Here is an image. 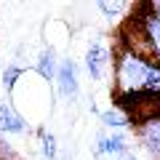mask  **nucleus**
<instances>
[{"mask_svg":"<svg viewBox=\"0 0 160 160\" xmlns=\"http://www.w3.org/2000/svg\"><path fill=\"white\" fill-rule=\"evenodd\" d=\"M29 69H24L22 64H6V69H3V88H6L8 96H13L16 93V86H19V80H24V75H27Z\"/></svg>","mask_w":160,"mask_h":160,"instance_id":"9b49d317","label":"nucleus"},{"mask_svg":"<svg viewBox=\"0 0 160 160\" xmlns=\"http://www.w3.org/2000/svg\"><path fill=\"white\" fill-rule=\"evenodd\" d=\"M59 64H62V59H59V53H56V46L48 43V46L40 51L38 62H35V75H38L43 83H56Z\"/></svg>","mask_w":160,"mask_h":160,"instance_id":"6e6552de","label":"nucleus"},{"mask_svg":"<svg viewBox=\"0 0 160 160\" xmlns=\"http://www.w3.org/2000/svg\"><path fill=\"white\" fill-rule=\"evenodd\" d=\"M0 133L3 136H29L32 126L11 102H0Z\"/></svg>","mask_w":160,"mask_h":160,"instance_id":"39448f33","label":"nucleus"},{"mask_svg":"<svg viewBox=\"0 0 160 160\" xmlns=\"http://www.w3.org/2000/svg\"><path fill=\"white\" fill-rule=\"evenodd\" d=\"M99 120H102V126L104 128H109L112 133H123L126 128H133V120L128 118L123 109H118V107H109V109H104L102 115H99Z\"/></svg>","mask_w":160,"mask_h":160,"instance_id":"1a4fd4ad","label":"nucleus"},{"mask_svg":"<svg viewBox=\"0 0 160 160\" xmlns=\"http://www.w3.org/2000/svg\"><path fill=\"white\" fill-rule=\"evenodd\" d=\"M131 152V144H128V136L126 133H99L96 136V144H93V158H104V155H109V158H123V155Z\"/></svg>","mask_w":160,"mask_h":160,"instance_id":"0eeeda50","label":"nucleus"},{"mask_svg":"<svg viewBox=\"0 0 160 160\" xmlns=\"http://www.w3.org/2000/svg\"><path fill=\"white\" fill-rule=\"evenodd\" d=\"M158 64L139 51L118 43L112 51V96L120 107H136L147 102L144 91Z\"/></svg>","mask_w":160,"mask_h":160,"instance_id":"f257e3e1","label":"nucleus"},{"mask_svg":"<svg viewBox=\"0 0 160 160\" xmlns=\"http://www.w3.org/2000/svg\"><path fill=\"white\" fill-rule=\"evenodd\" d=\"M56 91H59V96L69 99V102L80 93V75H78V62L75 59H69V56L62 59L59 75H56Z\"/></svg>","mask_w":160,"mask_h":160,"instance_id":"423d86ee","label":"nucleus"},{"mask_svg":"<svg viewBox=\"0 0 160 160\" xmlns=\"http://www.w3.org/2000/svg\"><path fill=\"white\" fill-rule=\"evenodd\" d=\"M118 43L160 64V0H149L136 8V16L128 19Z\"/></svg>","mask_w":160,"mask_h":160,"instance_id":"f03ea898","label":"nucleus"},{"mask_svg":"<svg viewBox=\"0 0 160 160\" xmlns=\"http://www.w3.org/2000/svg\"><path fill=\"white\" fill-rule=\"evenodd\" d=\"M83 59H86V72L91 75V80H104V75L112 69V51L102 38H91Z\"/></svg>","mask_w":160,"mask_h":160,"instance_id":"20e7f679","label":"nucleus"},{"mask_svg":"<svg viewBox=\"0 0 160 160\" xmlns=\"http://www.w3.org/2000/svg\"><path fill=\"white\" fill-rule=\"evenodd\" d=\"M118 160H136V155H131V152H128V155H123V158H118Z\"/></svg>","mask_w":160,"mask_h":160,"instance_id":"ddd939ff","label":"nucleus"},{"mask_svg":"<svg viewBox=\"0 0 160 160\" xmlns=\"http://www.w3.org/2000/svg\"><path fill=\"white\" fill-rule=\"evenodd\" d=\"M35 133H38V147H40V155H43V160H56V158H59V144H56V136H53V131H48L43 123H38Z\"/></svg>","mask_w":160,"mask_h":160,"instance_id":"9d476101","label":"nucleus"},{"mask_svg":"<svg viewBox=\"0 0 160 160\" xmlns=\"http://www.w3.org/2000/svg\"><path fill=\"white\" fill-rule=\"evenodd\" d=\"M133 136L152 160H160V115H147L133 123Z\"/></svg>","mask_w":160,"mask_h":160,"instance_id":"7ed1b4c3","label":"nucleus"},{"mask_svg":"<svg viewBox=\"0 0 160 160\" xmlns=\"http://www.w3.org/2000/svg\"><path fill=\"white\" fill-rule=\"evenodd\" d=\"M96 8H99L102 13H107V19H115L120 11H128L131 6H128V3H120V0H115V3H107V0H102V3H96Z\"/></svg>","mask_w":160,"mask_h":160,"instance_id":"f8f14e48","label":"nucleus"}]
</instances>
